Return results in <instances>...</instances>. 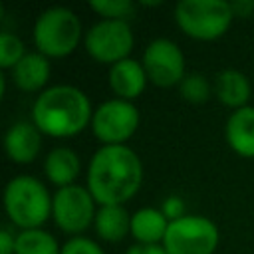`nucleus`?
<instances>
[{
  "label": "nucleus",
  "instance_id": "f257e3e1",
  "mask_svg": "<svg viewBox=\"0 0 254 254\" xmlns=\"http://www.w3.org/2000/svg\"><path fill=\"white\" fill-rule=\"evenodd\" d=\"M143 183V163L127 145H101L87 163L85 187L99 206L125 204Z\"/></svg>",
  "mask_w": 254,
  "mask_h": 254
},
{
  "label": "nucleus",
  "instance_id": "f03ea898",
  "mask_svg": "<svg viewBox=\"0 0 254 254\" xmlns=\"http://www.w3.org/2000/svg\"><path fill=\"white\" fill-rule=\"evenodd\" d=\"M91 101L83 89L58 83L46 87L32 103V123L48 137H73L91 123Z\"/></svg>",
  "mask_w": 254,
  "mask_h": 254
},
{
  "label": "nucleus",
  "instance_id": "7ed1b4c3",
  "mask_svg": "<svg viewBox=\"0 0 254 254\" xmlns=\"http://www.w3.org/2000/svg\"><path fill=\"white\" fill-rule=\"evenodd\" d=\"M52 196L46 185L32 175H16L4 187V210L20 230L42 228L52 216Z\"/></svg>",
  "mask_w": 254,
  "mask_h": 254
},
{
  "label": "nucleus",
  "instance_id": "20e7f679",
  "mask_svg": "<svg viewBox=\"0 0 254 254\" xmlns=\"http://www.w3.org/2000/svg\"><path fill=\"white\" fill-rule=\"evenodd\" d=\"M85 36L79 16L65 6H52L40 12L34 20L32 38L36 52L46 58H65L69 56L79 40Z\"/></svg>",
  "mask_w": 254,
  "mask_h": 254
},
{
  "label": "nucleus",
  "instance_id": "39448f33",
  "mask_svg": "<svg viewBox=\"0 0 254 254\" xmlns=\"http://www.w3.org/2000/svg\"><path fill=\"white\" fill-rule=\"evenodd\" d=\"M175 22L190 38L210 42L226 34L234 20L226 0H181L175 4Z\"/></svg>",
  "mask_w": 254,
  "mask_h": 254
},
{
  "label": "nucleus",
  "instance_id": "423d86ee",
  "mask_svg": "<svg viewBox=\"0 0 254 254\" xmlns=\"http://www.w3.org/2000/svg\"><path fill=\"white\" fill-rule=\"evenodd\" d=\"M218 240V226L208 216L185 214L169 222L163 246L169 254H214Z\"/></svg>",
  "mask_w": 254,
  "mask_h": 254
},
{
  "label": "nucleus",
  "instance_id": "0eeeda50",
  "mask_svg": "<svg viewBox=\"0 0 254 254\" xmlns=\"http://www.w3.org/2000/svg\"><path fill=\"white\" fill-rule=\"evenodd\" d=\"M135 46L133 30L125 20H97L83 36V48L99 64H117L129 58Z\"/></svg>",
  "mask_w": 254,
  "mask_h": 254
},
{
  "label": "nucleus",
  "instance_id": "6e6552de",
  "mask_svg": "<svg viewBox=\"0 0 254 254\" xmlns=\"http://www.w3.org/2000/svg\"><path fill=\"white\" fill-rule=\"evenodd\" d=\"M139 121L141 115L133 101L111 97L93 109L89 127L103 145H125L137 131Z\"/></svg>",
  "mask_w": 254,
  "mask_h": 254
},
{
  "label": "nucleus",
  "instance_id": "1a4fd4ad",
  "mask_svg": "<svg viewBox=\"0 0 254 254\" xmlns=\"http://www.w3.org/2000/svg\"><path fill=\"white\" fill-rule=\"evenodd\" d=\"M95 198L81 185L62 187L52 196V218L56 226L67 234L79 236L95 220Z\"/></svg>",
  "mask_w": 254,
  "mask_h": 254
},
{
  "label": "nucleus",
  "instance_id": "9d476101",
  "mask_svg": "<svg viewBox=\"0 0 254 254\" xmlns=\"http://www.w3.org/2000/svg\"><path fill=\"white\" fill-rule=\"evenodd\" d=\"M149 83L157 87H173L183 81L187 75L185 54L177 42L169 38H155L143 50L141 60Z\"/></svg>",
  "mask_w": 254,
  "mask_h": 254
},
{
  "label": "nucleus",
  "instance_id": "9b49d317",
  "mask_svg": "<svg viewBox=\"0 0 254 254\" xmlns=\"http://www.w3.org/2000/svg\"><path fill=\"white\" fill-rule=\"evenodd\" d=\"M42 149V133L32 121H16L4 135V151L18 165L32 163Z\"/></svg>",
  "mask_w": 254,
  "mask_h": 254
},
{
  "label": "nucleus",
  "instance_id": "f8f14e48",
  "mask_svg": "<svg viewBox=\"0 0 254 254\" xmlns=\"http://www.w3.org/2000/svg\"><path fill=\"white\" fill-rule=\"evenodd\" d=\"M107 81H109L111 91L119 99L133 101L145 91V87L149 83V77H147L145 67L139 60L125 58V60L109 65Z\"/></svg>",
  "mask_w": 254,
  "mask_h": 254
},
{
  "label": "nucleus",
  "instance_id": "ddd939ff",
  "mask_svg": "<svg viewBox=\"0 0 254 254\" xmlns=\"http://www.w3.org/2000/svg\"><path fill=\"white\" fill-rule=\"evenodd\" d=\"M224 137L236 155L254 159V105H244L228 115Z\"/></svg>",
  "mask_w": 254,
  "mask_h": 254
},
{
  "label": "nucleus",
  "instance_id": "4468645a",
  "mask_svg": "<svg viewBox=\"0 0 254 254\" xmlns=\"http://www.w3.org/2000/svg\"><path fill=\"white\" fill-rule=\"evenodd\" d=\"M14 83L22 91H44L46 83L50 79L52 67H50V58H46L40 52H26V56L10 69Z\"/></svg>",
  "mask_w": 254,
  "mask_h": 254
},
{
  "label": "nucleus",
  "instance_id": "2eb2a0df",
  "mask_svg": "<svg viewBox=\"0 0 254 254\" xmlns=\"http://www.w3.org/2000/svg\"><path fill=\"white\" fill-rule=\"evenodd\" d=\"M79 171H81L79 155L69 147H64V145L54 147L48 151L44 159V175L58 189L75 185Z\"/></svg>",
  "mask_w": 254,
  "mask_h": 254
},
{
  "label": "nucleus",
  "instance_id": "dca6fc26",
  "mask_svg": "<svg viewBox=\"0 0 254 254\" xmlns=\"http://www.w3.org/2000/svg\"><path fill=\"white\" fill-rule=\"evenodd\" d=\"M212 91L222 105L240 109V107L248 105V99L252 93V83H250L248 75H244L238 69L228 67V69H222L216 73Z\"/></svg>",
  "mask_w": 254,
  "mask_h": 254
},
{
  "label": "nucleus",
  "instance_id": "f3484780",
  "mask_svg": "<svg viewBox=\"0 0 254 254\" xmlns=\"http://www.w3.org/2000/svg\"><path fill=\"white\" fill-rule=\"evenodd\" d=\"M169 220L157 206H143L131 214V236L137 244H163Z\"/></svg>",
  "mask_w": 254,
  "mask_h": 254
},
{
  "label": "nucleus",
  "instance_id": "a211bd4d",
  "mask_svg": "<svg viewBox=\"0 0 254 254\" xmlns=\"http://www.w3.org/2000/svg\"><path fill=\"white\" fill-rule=\"evenodd\" d=\"M95 234L105 242H119L131 234V214L123 204H103L95 212Z\"/></svg>",
  "mask_w": 254,
  "mask_h": 254
},
{
  "label": "nucleus",
  "instance_id": "6ab92c4d",
  "mask_svg": "<svg viewBox=\"0 0 254 254\" xmlns=\"http://www.w3.org/2000/svg\"><path fill=\"white\" fill-rule=\"evenodd\" d=\"M62 246L56 236L44 228L20 230L16 234V254H60Z\"/></svg>",
  "mask_w": 254,
  "mask_h": 254
},
{
  "label": "nucleus",
  "instance_id": "aec40b11",
  "mask_svg": "<svg viewBox=\"0 0 254 254\" xmlns=\"http://www.w3.org/2000/svg\"><path fill=\"white\" fill-rule=\"evenodd\" d=\"M210 83L208 79L198 73V71H190L183 77V81L179 83V93L185 101L189 103H204L210 97Z\"/></svg>",
  "mask_w": 254,
  "mask_h": 254
},
{
  "label": "nucleus",
  "instance_id": "412c9836",
  "mask_svg": "<svg viewBox=\"0 0 254 254\" xmlns=\"http://www.w3.org/2000/svg\"><path fill=\"white\" fill-rule=\"evenodd\" d=\"M87 6L105 20H125V22L137 10V4L133 0H89Z\"/></svg>",
  "mask_w": 254,
  "mask_h": 254
},
{
  "label": "nucleus",
  "instance_id": "4be33fe9",
  "mask_svg": "<svg viewBox=\"0 0 254 254\" xmlns=\"http://www.w3.org/2000/svg\"><path fill=\"white\" fill-rule=\"evenodd\" d=\"M24 56H26L24 42L12 32H2L0 34V67L12 69Z\"/></svg>",
  "mask_w": 254,
  "mask_h": 254
},
{
  "label": "nucleus",
  "instance_id": "5701e85b",
  "mask_svg": "<svg viewBox=\"0 0 254 254\" xmlns=\"http://www.w3.org/2000/svg\"><path fill=\"white\" fill-rule=\"evenodd\" d=\"M60 254H105L103 248L87 236H71L62 244Z\"/></svg>",
  "mask_w": 254,
  "mask_h": 254
},
{
  "label": "nucleus",
  "instance_id": "b1692460",
  "mask_svg": "<svg viewBox=\"0 0 254 254\" xmlns=\"http://www.w3.org/2000/svg\"><path fill=\"white\" fill-rule=\"evenodd\" d=\"M161 212L167 216V220H177L181 216H185V200L179 194H169L165 196V200L161 202Z\"/></svg>",
  "mask_w": 254,
  "mask_h": 254
},
{
  "label": "nucleus",
  "instance_id": "393cba45",
  "mask_svg": "<svg viewBox=\"0 0 254 254\" xmlns=\"http://www.w3.org/2000/svg\"><path fill=\"white\" fill-rule=\"evenodd\" d=\"M0 254H16V234L10 228H0Z\"/></svg>",
  "mask_w": 254,
  "mask_h": 254
},
{
  "label": "nucleus",
  "instance_id": "a878e982",
  "mask_svg": "<svg viewBox=\"0 0 254 254\" xmlns=\"http://www.w3.org/2000/svg\"><path fill=\"white\" fill-rule=\"evenodd\" d=\"M125 254H169L163 244H133L125 250Z\"/></svg>",
  "mask_w": 254,
  "mask_h": 254
},
{
  "label": "nucleus",
  "instance_id": "bb28decb",
  "mask_svg": "<svg viewBox=\"0 0 254 254\" xmlns=\"http://www.w3.org/2000/svg\"><path fill=\"white\" fill-rule=\"evenodd\" d=\"M234 16L246 18L250 16V12H254V0H238V2H230Z\"/></svg>",
  "mask_w": 254,
  "mask_h": 254
},
{
  "label": "nucleus",
  "instance_id": "cd10ccee",
  "mask_svg": "<svg viewBox=\"0 0 254 254\" xmlns=\"http://www.w3.org/2000/svg\"><path fill=\"white\" fill-rule=\"evenodd\" d=\"M252 75H254V71H252Z\"/></svg>",
  "mask_w": 254,
  "mask_h": 254
}]
</instances>
